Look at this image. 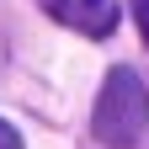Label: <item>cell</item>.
Listing matches in <instances>:
<instances>
[{
  "mask_svg": "<svg viewBox=\"0 0 149 149\" xmlns=\"http://www.w3.org/2000/svg\"><path fill=\"white\" fill-rule=\"evenodd\" d=\"M133 22H139V37L149 43V0H133Z\"/></svg>",
  "mask_w": 149,
  "mask_h": 149,
  "instance_id": "obj_4",
  "label": "cell"
},
{
  "mask_svg": "<svg viewBox=\"0 0 149 149\" xmlns=\"http://www.w3.org/2000/svg\"><path fill=\"white\" fill-rule=\"evenodd\" d=\"M53 22H64L85 37H112L117 32V0H37Z\"/></svg>",
  "mask_w": 149,
  "mask_h": 149,
  "instance_id": "obj_2",
  "label": "cell"
},
{
  "mask_svg": "<svg viewBox=\"0 0 149 149\" xmlns=\"http://www.w3.org/2000/svg\"><path fill=\"white\" fill-rule=\"evenodd\" d=\"M0 149H27V144H22V133H16L6 117H0Z\"/></svg>",
  "mask_w": 149,
  "mask_h": 149,
  "instance_id": "obj_3",
  "label": "cell"
},
{
  "mask_svg": "<svg viewBox=\"0 0 149 149\" xmlns=\"http://www.w3.org/2000/svg\"><path fill=\"white\" fill-rule=\"evenodd\" d=\"M91 128L107 149H133L144 133H149V91L139 80V69L117 64L107 74L101 96H96V112H91Z\"/></svg>",
  "mask_w": 149,
  "mask_h": 149,
  "instance_id": "obj_1",
  "label": "cell"
}]
</instances>
